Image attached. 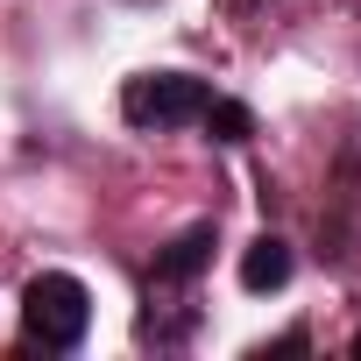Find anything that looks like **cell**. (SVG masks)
<instances>
[{
	"label": "cell",
	"instance_id": "1",
	"mask_svg": "<svg viewBox=\"0 0 361 361\" xmlns=\"http://www.w3.org/2000/svg\"><path fill=\"white\" fill-rule=\"evenodd\" d=\"M85 326H92V290H85L71 269L29 276V290H22V333H29V347L71 354V347L85 340Z\"/></svg>",
	"mask_w": 361,
	"mask_h": 361
},
{
	"label": "cell",
	"instance_id": "2",
	"mask_svg": "<svg viewBox=\"0 0 361 361\" xmlns=\"http://www.w3.org/2000/svg\"><path fill=\"white\" fill-rule=\"evenodd\" d=\"M206 106H213V78H192V71H142V78L121 85V121L142 128V135L192 128Z\"/></svg>",
	"mask_w": 361,
	"mask_h": 361
},
{
	"label": "cell",
	"instance_id": "3",
	"mask_svg": "<svg viewBox=\"0 0 361 361\" xmlns=\"http://www.w3.org/2000/svg\"><path fill=\"white\" fill-rule=\"evenodd\" d=\"M213 248H220V227H213V220L185 227L170 248H156V262H149V290H185V283H199V276L213 269Z\"/></svg>",
	"mask_w": 361,
	"mask_h": 361
},
{
	"label": "cell",
	"instance_id": "4",
	"mask_svg": "<svg viewBox=\"0 0 361 361\" xmlns=\"http://www.w3.org/2000/svg\"><path fill=\"white\" fill-rule=\"evenodd\" d=\"M290 269H298V255H290V241H283V234H255V241L241 248V290H248V298L283 290V283H290Z\"/></svg>",
	"mask_w": 361,
	"mask_h": 361
},
{
	"label": "cell",
	"instance_id": "5",
	"mask_svg": "<svg viewBox=\"0 0 361 361\" xmlns=\"http://www.w3.org/2000/svg\"><path fill=\"white\" fill-rule=\"evenodd\" d=\"M199 128H206L213 142H227V149H234V142H248V135H255V114H248L241 99H227V92H213V106L199 114Z\"/></svg>",
	"mask_w": 361,
	"mask_h": 361
},
{
	"label": "cell",
	"instance_id": "6",
	"mask_svg": "<svg viewBox=\"0 0 361 361\" xmlns=\"http://www.w3.org/2000/svg\"><path fill=\"white\" fill-rule=\"evenodd\" d=\"M305 347H312V333H305V326H290V333H276L262 354H305Z\"/></svg>",
	"mask_w": 361,
	"mask_h": 361
},
{
	"label": "cell",
	"instance_id": "7",
	"mask_svg": "<svg viewBox=\"0 0 361 361\" xmlns=\"http://www.w3.org/2000/svg\"><path fill=\"white\" fill-rule=\"evenodd\" d=\"M354 354H361V333H354Z\"/></svg>",
	"mask_w": 361,
	"mask_h": 361
}]
</instances>
